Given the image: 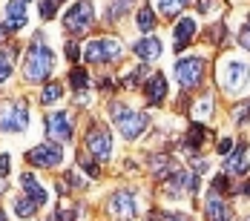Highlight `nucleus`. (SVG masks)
<instances>
[{"label": "nucleus", "instance_id": "6", "mask_svg": "<svg viewBox=\"0 0 250 221\" xmlns=\"http://www.w3.org/2000/svg\"><path fill=\"white\" fill-rule=\"evenodd\" d=\"M83 147H86V155H92L95 161L106 164L109 155H112V135H109V129H106L104 123H92V126L86 129Z\"/></svg>", "mask_w": 250, "mask_h": 221}, {"label": "nucleus", "instance_id": "15", "mask_svg": "<svg viewBox=\"0 0 250 221\" xmlns=\"http://www.w3.org/2000/svg\"><path fill=\"white\" fill-rule=\"evenodd\" d=\"M204 216H207V221H230L233 210L219 193H210L207 201H204Z\"/></svg>", "mask_w": 250, "mask_h": 221}, {"label": "nucleus", "instance_id": "22", "mask_svg": "<svg viewBox=\"0 0 250 221\" xmlns=\"http://www.w3.org/2000/svg\"><path fill=\"white\" fill-rule=\"evenodd\" d=\"M204 138H207V126H204L201 121H193L190 123V129H187V135H184V141H187L184 147L187 149H199L201 144H204Z\"/></svg>", "mask_w": 250, "mask_h": 221}, {"label": "nucleus", "instance_id": "42", "mask_svg": "<svg viewBox=\"0 0 250 221\" xmlns=\"http://www.w3.org/2000/svg\"><path fill=\"white\" fill-rule=\"evenodd\" d=\"M9 32H12L9 26H6V23H0V40H6V38H9Z\"/></svg>", "mask_w": 250, "mask_h": 221}, {"label": "nucleus", "instance_id": "12", "mask_svg": "<svg viewBox=\"0 0 250 221\" xmlns=\"http://www.w3.org/2000/svg\"><path fill=\"white\" fill-rule=\"evenodd\" d=\"M106 210L115 221H132L135 219V193L132 190H118L115 196H109L106 201Z\"/></svg>", "mask_w": 250, "mask_h": 221}, {"label": "nucleus", "instance_id": "43", "mask_svg": "<svg viewBox=\"0 0 250 221\" xmlns=\"http://www.w3.org/2000/svg\"><path fill=\"white\" fill-rule=\"evenodd\" d=\"M236 193H239V196H250V181H245L242 190H236Z\"/></svg>", "mask_w": 250, "mask_h": 221}, {"label": "nucleus", "instance_id": "13", "mask_svg": "<svg viewBox=\"0 0 250 221\" xmlns=\"http://www.w3.org/2000/svg\"><path fill=\"white\" fill-rule=\"evenodd\" d=\"M132 52H135V58L138 60H158L161 58V52H164V43L155 38V35H147V38H141V40H135V46H132Z\"/></svg>", "mask_w": 250, "mask_h": 221}, {"label": "nucleus", "instance_id": "10", "mask_svg": "<svg viewBox=\"0 0 250 221\" xmlns=\"http://www.w3.org/2000/svg\"><path fill=\"white\" fill-rule=\"evenodd\" d=\"M196 190H199V178H196V172H190V170H175L164 178V193L173 198L184 196V193L193 196Z\"/></svg>", "mask_w": 250, "mask_h": 221}, {"label": "nucleus", "instance_id": "36", "mask_svg": "<svg viewBox=\"0 0 250 221\" xmlns=\"http://www.w3.org/2000/svg\"><path fill=\"white\" fill-rule=\"evenodd\" d=\"M150 221H187V216H173V213H152Z\"/></svg>", "mask_w": 250, "mask_h": 221}, {"label": "nucleus", "instance_id": "19", "mask_svg": "<svg viewBox=\"0 0 250 221\" xmlns=\"http://www.w3.org/2000/svg\"><path fill=\"white\" fill-rule=\"evenodd\" d=\"M193 38H196V20H193V18H181V20L175 23V49L181 52Z\"/></svg>", "mask_w": 250, "mask_h": 221}, {"label": "nucleus", "instance_id": "35", "mask_svg": "<svg viewBox=\"0 0 250 221\" xmlns=\"http://www.w3.org/2000/svg\"><path fill=\"white\" fill-rule=\"evenodd\" d=\"M63 55H66V60H72V63H78V60H81V46L69 40V43L63 46Z\"/></svg>", "mask_w": 250, "mask_h": 221}, {"label": "nucleus", "instance_id": "8", "mask_svg": "<svg viewBox=\"0 0 250 221\" xmlns=\"http://www.w3.org/2000/svg\"><path fill=\"white\" fill-rule=\"evenodd\" d=\"M26 161L32 167H38V170H52V167H58L63 161V149H61L58 141H46V144H38V147L29 149Z\"/></svg>", "mask_w": 250, "mask_h": 221}, {"label": "nucleus", "instance_id": "33", "mask_svg": "<svg viewBox=\"0 0 250 221\" xmlns=\"http://www.w3.org/2000/svg\"><path fill=\"white\" fill-rule=\"evenodd\" d=\"M233 118L239 123H248L250 121V100H245V103H239L236 109H233Z\"/></svg>", "mask_w": 250, "mask_h": 221}, {"label": "nucleus", "instance_id": "23", "mask_svg": "<svg viewBox=\"0 0 250 221\" xmlns=\"http://www.w3.org/2000/svg\"><path fill=\"white\" fill-rule=\"evenodd\" d=\"M18 58V46H3L0 49V83H6L12 78V63Z\"/></svg>", "mask_w": 250, "mask_h": 221}, {"label": "nucleus", "instance_id": "32", "mask_svg": "<svg viewBox=\"0 0 250 221\" xmlns=\"http://www.w3.org/2000/svg\"><path fill=\"white\" fill-rule=\"evenodd\" d=\"M58 6H61V0H43V3H41V18H43V20H49V18H55Z\"/></svg>", "mask_w": 250, "mask_h": 221}, {"label": "nucleus", "instance_id": "26", "mask_svg": "<svg viewBox=\"0 0 250 221\" xmlns=\"http://www.w3.org/2000/svg\"><path fill=\"white\" fill-rule=\"evenodd\" d=\"M38 210H41V207H38L29 196H18L15 198V216H18V219H35Z\"/></svg>", "mask_w": 250, "mask_h": 221}, {"label": "nucleus", "instance_id": "45", "mask_svg": "<svg viewBox=\"0 0 250 221\" xmlns=\"http://www.w3.org/2000/svg\"><path fill=\"white\" fill-rule=\"evenodd\" d=\"M23 3H29V0H23Z\"/></svg>", "mask_w": 250, "mask_h": 221}, {"label": "nucleus", "instance_id": "28", "mask_svg": "<svg viewBox=\"0 0 250 221\" xmlns=\"http://www.w3.org/2000/svg\"><path fill=\"white\" fill-rule=\"evenodd\" d=\"M187 3H190V0H155V6H158L161 18H175Z\"/></svg>", "mask_w": 250, "mask_h": 221}, {"label": "nucleus", "instance_id": "31", "mask_svg": "<svg viewBox=\"0 0 250 221\" xmlns=\"http://www.w3.org/2000/svg\"><path fill=\"white\" fill-rule=\"evenodd\" d=\"M78 164H81V170L89 172V175H101V167L95 164V158H92V155H81V158H78Z\"/></svg>", "mask_w": 250, "mask_h": 221}, {"label": "nucleus", "instance_id": "18", "mask_svg": "<svg viewBox=\"0 0 250 221\" xmlns=\"http://www.w3.org/2000/svg\"><path fill=\"white\" fill-rule=\"evenodd\" d=\"M6 26H9L12 32H18V29H23L26 26V3L23 0H12V3H6Z\"/></svg>", "mask_w": 250, "mask_h": 221}, {"label": "nucleus", "instance_id": "25", "mask_svg": "<svg viewBox=\"0 0 250 221\" xmlns=\"http://www.w3.org/2000/svg\"><path fill=\"white\" fill-rule=\"evenodd\" d=\"M61 98H63V83H58V80H46L43 89H41V103L52 106V103H58Z\"/></svg>", "mask_w": 250, "mask_h": 221}, {"label": "nucleus", "instance_id": "2", "mask_svg": "<svg viewBox=\"0 0 250 221\" xmlns=\"http://www.w3.org/2000/svg\"><path fill=\"white\" fill-rule=\"evenodd\" d=\"M109 118H112V123L118 126V132L124 135L126 141H138V138L147 132V126H150V118H147L144 112L129 109L121 100H112V103H109Z\"/></svg>", "mask_w": 250, "mask_h": 221}, {"label": "nucleus", "instance_id": "46", "mask_svg": "<svg viewBox=\"0 0 250 221\" xmlns=\"http://www.w3.org/2000/svg\"><path fill=\"white\" fill-rule=\"evenodd\" d=\"M248 221H250V219H248Z\"/></svg>", "mask_w": 250, "mask_h": 221}, {"label": "nucleus", "instance_id": "4", "mask_svg": "<svg viewBox=\"0 0 250 221\" xmlns=\"http://www.w3.org/2000/svg\"><path fill=\"white\" fill-rule=\"evenodd\" d=\"M92 23H95V6H92V0H78V3L69 6V12L63 15V29L72 38L86 35L92 29Z\"/></svg>", "mask_w": 250, "mask_h": 221}, {"label": "nucleus", "instance_id": "5", "mask_svg": "<svg viewBox=\"0 0 250 221\" xmlns=\"http://www.w3.org/2000/svg\"><path fill=\"white\" fill-rule=\"evenodd\" d=\"M29 126V103L23 98H12L0 103V132H23Z\"/></svg>", "mask_w": 250, "mask_h": 221}, {"label": "nucleus", "instance_id": "17", "mask_svg": "<svg viewBox=\"0 0 250 221\" xmlns=\"http://www.w3.org/2000/svg\"><path fill=\"white\" fill-rule=\"evenodd\" d=\"M245 152H248L245 144H239L236 149L227 152V158H225V172L227 175H245V172H248V158H245Z\"/></svg>", "mask_w": 250, "mask_h": 221}, {"label": "nucleus", "instance_id": "34", "mask_svg": "<svg viewBox=\"0 0 250 221\" xmlns=\"http://www.w3.org/2000/svg\"><path fill=\"white\" fill-rule=\"evenodd\" d=\"M213 193H219V196H225V193H230V175H219L216 181H213Z\"/></svg>", "mask_w": 250, "mask_h": 221}, {"label": "nucleus", "instance_id": "44", "mask_svg": "<svg viewBox=\"0 0 250 221\" xmlns=\"http://www.w3.org/2000/svg\"><path fill=\"white\" fill-rule=\"evenodd\" d=\"M0 221H6V213H3V207H0Z\"/></svg>", "mask_w": 250, "mask_h": 221}, {"label": "nucleus", "instance_id": "27", "mask_svg": "<svg viewBox=\"0 0 250 221\" xmlns=\"http://www.w3.org/2000/svg\"><path fill=\"white\" fill-rule=\"evenodd\" d=\"M132 3H138V0H112V3H109V12H106V23L121 20L126 12L132 9Z\"/></svg>", "mask_w": 250, "mask_h": 221}, {"label": "nucleus", "instance_id": "20", "mask_svg": "<svg viewBox=\"0 0 250 221\" xmlns=\"http://www.w3.org/2000/svg\"><path fill=\"white\" fill-rule=\"evenodd\" d=\"M135 26H138V32H144V35H152V32H155L158 18H155V12H152L150 6H138V12H135Z\"/></svg>", "mask_w": 250, "mask_h": 221}, {"label": "nucleus", "instance_id": "41", "mask_svg": "<svg viewBox=\"0 0 250 221\" xmlns=\"http://www.w3.org/2000/svg\"><path fill=\"white\" fill-rule=\"evenodd\" d=\"M6 175H9V155L3 152L0 155V178H6Z\"/></svg>", "mask_w": 250, "mask_h": 221}, {"label": "nucleus", "instance_id": "1", "mask_svg": "<svg viewBox=\"0 0 250 221\" xmlns=\"http://www.w3.org/2000/svg\"><path fill=\"white\" fill-rule=\"evenodd\" d=\"M43 35L38 32L35 35V43L26 49L23 55V78L29 83H46L52 75V66H55V58H52V49L41 43Z\"/></svg>", "mask_w": 250, "mask_h": 221}, {"label": "nucleus", "instance_id": "3", "mask_svg": "<svg viewBox=\"0 0 250 221\" xmlns=\"http://www.w3.org/2000/svg\"><path fill=\"white\" fill-rule=\"evenodd\" d=\"M121 55H124V46L118 38H95L81 52V58L86 63H115V60H121Z\"/></svg>", "mask_w": 250, "mask_h": 221}, {"label": "nucleus", "instance_id": "38", "mask_svg": "<svg viewBox=\"0 0 250 221\" xmlns=\"http://www.w3.org/2000/svg\"><path fill=\"white\" fill-rule=\"evenodd\" d=\"M216 6H219V0H201V3H199V12H201V15H207V12H213Z\"/></svg>", "mask_w": 250, "mask_h": 221}, {"label": "nucleus", "instance_id": "30", "mask_svg": "<svg viewBox=\"0 0 250 221\" xmlns=\"http://www.w3.org/2000/svg\"><path fill=\"white\" fill-rule=\"evenodd\" d=\"M210 115H213V98L204 95V98L196 103V109H193V118H196V121H204V118H210Z\"/></svg>", "mask_w": 250, "mask_h": 221}, {"label": "nucleus", "instance_id": "29", "mask_svg": "<svg viewBox=\"0 0 250 221\" xmlns=\"http://www.w3.org/2000/svg\"><path fill=\"white\" fill-rule=\"evenodd\" d=\"M147 72H150L147 66H135V69H129V75L124 78V86H129V89H132V86H138V83H144V80L150 78Z\"/></svg>", "mask_w": 250, "mask_h": 221}, {"label": "nucleus", "instance_id": "14", "mask_svg": "<svg viewBox=\"0 0 250 221\" xmlns=\"http://www.w3.org/2000/svg\"><path fill=\"white\" fill-rule=\"evenodd\" d=\"M144 95H147V103L150 106H158L161 100L167 98V78L161 72H152L147 80H144Z\"/></svg>", "mask_w": 250, "mask_h": 221}, {"label": "nucleus", "instance_id": "40", "mask_svg": "<svg viewBox=\"0 0 250 221\" xmlns=\"http://www.w3.org/2000/svg\"><path fill=\"white\" fill-rule=\"evenodd\" d=\"M222 35H225V26L216 23L213 29H210V40H222Z\"/></svg>", "mask_w": 250, "mask_h": 221}, {"label": "nucleus", "instance_id": "37", "mask_svg": "<svg viewBox=\"0 0 250 221\" xmlns=\"http://www.w3.org/2000/svg\"><path fill=\"white\" fill-rule=\"evenodd\" d=\"M239 46L250 52V23H245L242 26V32H239Z\"/></svg>", "mask_w": 250, "mask_h": 221}, {"label": "nucleus", "instance_id": "16", "mask_svg": "<svg viewBox=\"0 0 250 221\" xmlns=\"http://www.w3.org/2000/svg\"><path fill=\"white\" fill-rule=\"evenodd\" d=\"M21 187H23V196H29L38 207H43L46 201H49V193H46V187L32 175V172H23L21 175Z\"/></svg>", "mask_w": 250, "mask_h": 221}, {"label": "nucleus", "instance_id": "9", "mask_svg": "<svg viewBox=\"0 0 250 221\" xmlns=\"http://www.w3.org/2000/svg\"><path fill=\"white\" fill-rule=\"evenodd\" d=\"M204 69H207L204 58H181V60L175 63V78H178L181 89H193V86H199L201 78H204Z\"/></svg>", "mask_w": 250, "mask_h": 221}, {"label": "nucleus", "instance_id": "7", "mask_svg": "<svg viewBox=\"0 0 250 221\" xmlns=\"http://www.w3.org/2000/svg\"><path fill=\"white\" fill-rule=\"evenodd\" d=\"M219 80H222V89H225L227 95H239V92L248 86L250 69L245 66V63H242V60H225Z\"/></svg>", "mask_w": 250, "mask_h": 221}, {"label": "nucleus", "instance_id": "21", "mask_svg": "<svg viewBox=\"0 0 250 221\" xmlns=\"http://www.w3.org/2000/svg\"><path fill=\"white\" fill-rule=\"evenodd\" d=\"M69 83H72V89H75L78 98H83V95L89 92V83H92V78H89V72H86V69L75 66V69L69 72Z\"/></svg>", "mask_w": 250, "mask_h": 221}, {"label": "nucleus", "instance_id": "39", "mask_svg": "<svg viewBox=\"0 0 250 221\" xmlns=\"http://www.w3.org/2000/svg\"><path fill=\"white\" fill-rule=\"evenodd\" d=\"M219 155H227V152H230V149H233V138H222V141H219Z\"/></svg>", "mask_w": 250, "mask_h": 221}, {"label": "nucleus", "instance_id": "11", "mask_svg": "<svg viewBox=\"0 0 250 221\" xmlns=\"http://www.w3.org/2000/svg\"><path fill=\"white\" fill-rule=\"evenodd\" d=\"M43 129H46V135H49L52 141L66 144V141L72 138L75 123H72V115H69V112H49V115L43 118Z\"/></svg>", "mask_w": 250, "mask_h": 221}, {"label": "nucleus", "instance_id": "24", "mask_svg": "<svg viewBox=\"0 0 250 221\" xmlns=\"http://www.w3.org/2000/svg\"><path fill=\"white\" fill-rule=\"evenodd\" d=\"M152 161V178H167L170 172H175V164H173V158L170 155H152L150 158Z\"/></svg>", "mask_w": 250, "mask_h": 221}]
</instances>
